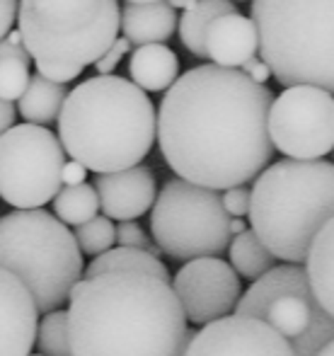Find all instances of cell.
I'll list each match as a JSON object with an SVG mask.
<instances>
[{
	"mask_svg": "<svg viewBox=\"0 0 334 356\" xmlns=\"http://www.w3.org/2000/svg\"><path fill=\"white\" fill-rule=\"evenodd\" d=\"M274 92L240 68L197 66L174 80L158 112L160 153L177 177L211 189L257 179L269 168Z\"/></svg>",
	"mask_w": 334,
	"mask_h": 356,
	"instance_id": "6da1fadb",
	"label": "cell"
},
{
	"mask_svg": "<svg viewBox=\"0 0 334 356\" xmlns=\"http://www.w3.org/2000/svg\"><path fill=\"white\" fill-rule=\"evenodd\" d=\"M68 318L76 356H179L194 337L174 286L146 272L85 277Z\"/></svg>",
	"mask_w": 334,
	"mask_h": 356,
	"instance_id": "7a4b0ae2",
	"label": "cell"
},
{
	"mask_svg": "<svg viewBox=\"0 0 334 356\" xmlns=\"http://www.w3.org/2000/svg\"><path fill=\"white\" fill-rule=\"evenodd\" d=\"M58 138L87 170L117 172L141 165L151 153L158 114L141 85L99 73L68 95L58 117Z\"/></svg>",
	"mask_w": 334,
	"mask_h": 356,
	"instance_id": "3957f363",
	"label": "cell"
},
{
	"mask_svg": "<svg viewBox=\"0 0 334 356\" xmlns=\"http://www.w3.org/2000/svg\"><path fill=\"white\" fill-rule=\"evenodd\" d=\"M334 218V163L286 158L252 187L250 225L283 262L306 264L317 233Z\"/></svg>",
	"mask_w": 334,
	"mask_h": 356,
	"instance_id": "277c9868",
	"label": "cell"
},
{
	"mask_svg": "<svg viewBox=\"0 0 334 356\" xmlns=\"http://www.w3.org/2000/svg\"><path fill=\"white\" fill-rule=\"evenodd\" d=\"M259 56L283 88L334 92V0H252Z\"/></svg>",
	"mask_w": 334,
	"mask_h": 356,
	"instance_id": "5b68a950",
	"label": "cell"
},
{
	"mask_svg": "<svg viewBox=\"0 0 334 356\" xmlns=\"http://www.w3.org/2000/svg\"><path fill=\"white\" fill-rule=\"evenodd\" d=\"M56 213L17 209L0 220V267L12 272L42 313L61 308L83 282V250Z\"/></svg>",
	"mask_w": 334,
	"mask_h": 356,
	"instance_id": "8992f818",
	"label": "cell"
},
{
	"mask_svg": "<svg viewBox=\"0 0 334 356\" xmlns=\"http://www.w3.org/2000/svg\"><path fill=\"white\" fill-rule=\"evenodd\" d=\"M17 27L34 61L94 66L117 42V0H19Z\"/></svg>",
	"mask_w": 334,
	"mask_h": 356,
	"instance_id": "52a82bcc",
	"label": "cell"
},
{
	"mask_svg": "<svg viewBox=\"0 0 334 356\" xmlns=\"http://www.w3.org/2000/svg\"><path fill=\"white\" fill-rule=\"evenodd\" d=\"M231 220L233 216L223 207L218 189L177 177L158 194L151 230L165 257L189 262L197 257H221L231 250Z\"/></svg>",
	"mask_w": 334,
	"mask_h": 356,
	"instance_id": "ba28073f",
	"label": "cell"
},
{
	"mask_svg": "<svg viewBox=\"0 0 334 356\" xmlns=\"http://www.w3.org/2000/svg\"><path fill=\"white\" fill-rule=\"evenodd\" d=\"M235 313L254 315L291 339L298 356H317L334 339V318L312 293L303 264H276L242 293Z\"/></svg>",
	"mask_w": 334,
	"mask_h": 356,
	"instance_id": "9c48e42d",
	"label": "cell"
},
{
	"mask_svg": "<svg viewBox=\"0 0 334 356\" xmlns=\"http://www.w3.org/2000/svg\"><path fill=\"white\" fill-rule=\"evenodd\" d=\"M63 148L42 124L24 122L0 138V197L15 209H42L63 184Z\"/></svg>",
	"mask_w": 334,
	"mask_h": 356,
	"instance_id": "30bf717a",
	"label": "cell"
},
{
	"mask_svg": "<svg viewBox=\"0 0 334 356\" xmlns=\"http://www.w3.org/2000/svg\"><path fill=\"white\" fill-rule=\"evenodd\" d=\"M269 131L288 158H325L334 150V92L317 85L286 88L272 104Z\"/></svg>",
	"mask_w": 334,
	"mask_h": 356,
	"instance_id": "8fae6325",
	"label": "cell"
},
{
	"mask_svg": "<svg viewBox=\"0 0 334 356\" xmlns=\"http://www.w3.org/2000/svg\"><path fill=\"white\" fill-rule=\"evenodd\" d=\"M172 286L177 291L187 320L199 327L233 315L242 298L237 272L221 257L189 259L174 274Z\"/></svg>",
	"mask_w": 334,
	"mask_h": 356,
	"instance_id": "7c38bea8",
	"label": "cell"
},
{
	"mask_svg": "<svg viewBox=\"0 0 334 356\" xmlns=\"http://www.w3.org/2000/svg\"><path fill=\"white\" fill-rule=\"evenodd\" d=\"M184 356H298L291 339L254 315L233 313L203 325L189 339Z\"/></svg>",
	"mask_w": 334,
	"mask_h": 356,
	"instance_id": "4fadbf2b",
	"label": "cell"
},
{
	"mask_svg": "<svg viewBox=\"0 0 334 356\" xmlns=\"http://www.w3.org/2000/svg\"><path fill=\"white\" fill-rule=\"evenodd\" d=\"M0 310H3V337H0V356H32L39 334V305L32 291L12 272L0 277Z\"/></svg>",
	"mask_w": 334,
	"mask_h": 356,
	"instance_id": "5bb4252c",
	"label": "cell"
},
{
	"mask_svg": "<svg viewBox=\"0 0 334 356\" xmlns=\"http://www.w3.org/2000/svg\"><path fill=\"white\" fill-rule=\"evenodd\" d=\"M92 184L99 194L104 216L114 220H136L148 209H153L158 199L156 177L143 165L117 172H99Z\"/></svg>",
	"mask_w": 334,
	"mask_h": 356,
	"instance_id": "9a60e30c",
	"label": "cell"
},
{
	"mask_svg": "<svg viewBox=\"0 0 334 356\" xmlns=\"http://www.w3.org/2000/svg\"><path fill=\"white\" fill-rule=\"evenodd\" d=\"M208 58L218 66L240 68L245 61L257 56L259 29L252 17L235 13H226L216 17L206 34Z\"/></svg>",
	"mask_w": 334,
	"mask_h": 356,
	"instance_id": "2e32d148",
	"label": "cell"
},
{
	"mask_svg": "<svg viewBox=\"0 0 334 356\" xmlns=\"http://www.w3.org/2000/svg\"><path fill=\"white\" fill-rule=\"evenodd\" d=\"M177 8L165 0L156 3H126L122 10L124 37L131 44H156L167 42L177 29Z\"/></svg>",
	"mask_w": 334,
	"mask_h": 356,
	"instance_id": "e0dca14e",
	"label": "cell"
},
{
	"mask_svg": "<svg viewBox=\"0 0 334 356\" xmlns=\"http://www.w3.org/2000/svg\"><path fill=\"white\" fill-rule=\"evenodd\" d=\"M128 73L136 85H141L146 92H167L179 78L177 54L162 42L141 44L131 54Z\"/></svg>",
	"mask_w": 334,
	"mask_h": 356,
	"instance_id": "ac0fdd59",
	"label": "cell"
},
{
	"mask_svg": "<svg viewBox=\"0 0 334 356\" xmlns=\"http://www.w3.org/2000/svg\"><path fill=\"white\" fill-rule=\"evenodd\" d=\"M68 95L71 92H68L63 83L49 80L42 73H37L32 75V83L24 90V95L17 99V109L24 122L49 127V124L58 122Z\"/></svg>",
	"mask_w": 334,
	"mask_h": 356,
	"instance_id": "d6986e66",
	"label": "cell"
},
{
	"mask_svg": "<svg viewBox=\"0 0 334 356\" xmlns=\"http://www.w3.org/2000/svg\"><path fill=\"white\" fill-rule=\"evenodd\" d=\"M235 0H194L179 17V39L184 49L197 58H208L206 34L216 17L235 13Z\"/></svg>",
	"mask_w": 334,
	"mask_h": 356,
	"instance_id": "ffe728a7",
	"label": "cell"
},
{
	"mask_svg": "<svg viewBox=\"0 0 334 356\" xmlns=\"http://www.w3.org/2000/svg\"><path fill=\"white\" fill-rule=\"evenodd\" d=\"M308 277L312 293L322 303V308L334 318V218L327 220L325 228L317 233L306 259Z\"/></svg>",
	"mask_w": 334,
	"mask_h": 356,
	"instance_id": "44dd1931",
	"label": "cell"
},
{
	"mask_svg": "<svg viewBox=\"0 0 334 356\" xmlns=\"http://www.w3.org/2000/svg\"><path fill=\"white\" fill-rule=\"evenodd\" d=\"M107 272H146V274H156L162 282L172 284L169 282L167 267L160 262L158 254L141 248H126V245H119V248H112L99 254V257H94L87 264V269H85V277H97V274H107Z\"/></svg>",
	"mask_w": 334,
	"mask_h": 356,
	"instance_id": "7402d4cb",
	"label": "cell"
},
{
	"mask_svg": "<svg viewBox=\"0 0 334 356\" xmlns=\"http://www.w3.org/2000/svg\"><path fill=\"white\" fill-rule=\"evenodd\" d=\"M29 56L32 54L24 47L19 29L3 37V47H0V97L3 99H19L29 88L32 83Z\"/></svg>",
	"mask_w": 334,
	"mask_h": 356,
	"instance_id": "603a6c76",
	"label": "cell"
},
{
	"mask_svg": "<svg viewBox=\"0 0 334 356\" xmlns=\"http://www.w3.org/2000/svg\"><path fill=\"white\" fill-rule=\"evenodd\" d=\"M231 264L242 279H252L257 282L267 272L276 267V254L264 245V240L257 235V230L250 228L245 233L235 235L231 243Z\"/></svg>",
	"mask_w": 334,
	"mask_h": 356,
	"instance_id": "cb8c5ba5",
	"label": "cell"
},
{
	"mask_svg": "<svg viewBox=\"0 0 334 356\" xmlns=\"http://www.w3.org/2000/svg\"><path fill=\"white\" fill-rule=\"evenodd\" d=\"M102 209L94 184H66L53 199V213L68 225H81Z\"/></svg>",
	"mask_w": 334,
	"mask_h": 356,
	"instance_id": "d4e9b609",
	"label": "cell"
},
{
	"mask_svg": "<svg viewBox=\"0 0 334 356\" xmlns=\"http://www.w3.org/2000/svg\"><path fill=\"white\" fill-rule=\"evenodd\" d=\"M37 352L47 356H76L71 342V318H68V310L56 308L51 313H44L42 323H39Z\"/></svg>",
	"mask_w": 334,
	"mask_h": 356,
	"instance_id": "484cf974",
	"label": "cell"
},
{
	"mask_svg": "<svg viewBox=\"0 0 334 356\" xmlns=\"http://www.w3.org/2000/svg\"><path fill=\"white\" fill-rule=\"evenodd\" d=\"M112 220L114 218H109V216H94V218L76 225V238L83 254L99 257L102 252L112 250V245L117 243V225Z\"/></svg>",
	"mask_w": 334,
	"mask_h": 356,
	"instance_id": "4316f807",
	"label": "cell"
},
{
	"mask_svg": "<svg viewBox=\"0 0 334 356\" xmlns=\"http://www.w3.org/2000/svg\"><path fill=\"white\" fill-rule=\"evenodd\" d=\"M117 245H126V248H141V250H148V252H153V254L162 252L160 245L153 243V240L146 235V230H143L138 223H133V220H119V225H117Z\"/></svg>",
	"mask_w": 334,
	"mask_h": 356,
	"instance_id": "83f0119b",
	"label": "cell"
},
{
	"mask_svg": "<svg viewBox=\"0 0 334 356\" xmlns=\"http://www.w3.org/2000/svg\"><path fill=\"white\" fill-rule=\"evenodd\" d=\"M223 207H226V211L231 213L233 218H235V216H250L252 189H247L245 184L223 189Z\"/></svg>",
	"mask_w": 334,
	"mask_h": 356,
	"instance_id": "f1b7e54d",
	"label": "cell"
},
{
	"mask_svg": "<svg viewBox=\"0 0 334 356\" xmlns=\"http://www.w3.org/2000/svg\"><path fill=\"white\" fill-rule=\"evenodd\" d=\"M37 66V73H42L44 78L49 80H56V83H71L76 80L78 75L83 73L81 66H71V63H56V61H34Z\"/></svg>",
	"mask_w": 334,
	"mask_h": 356,
	"instance_id": "f546056e",
	"label": "cell"
},
{
	"mask_svg": "<svg viewBox=\"0 0 334 356\" xmlns=\"http://www.w3.org/2000/svg\"><path fill=\"white\" fill-rule=\"evenodd\" d=\"M128 51H131V42H128L126 37H124V39H117V42H114L112 47H109L107 51L102 54V58H99V61L94 63L97 73H102V75L114 73V71H117L119 63H122V58L126 56Z\"/></svg>",
	"mask_w": 334,
	"mask_h": 356,
	"instance_id": "4dcf8cb0",
	"label": "cell"
},
{
	"mask_svg": "<svg viewBox=\"0 0 334 356\" xmlns=\"http://www.w3.org/2000/svg\"><path fill=\"white\" fill-rule=\"evenodd\" d=\"M19 19V0H0V34L8 37Z\"/></svg>",
	"mask_w": 334,
	"mask_h": 356,
	"instance_id": "1f68e13d",
	"label": "cell"
},
{
	"mask_svg": "<svg viewBox=\"0 0 334 356\" xmlns=\"http://www.w3.org/2000/svg\"><path fill=\"white\" fill-rule=\"evenodd\" d=\"M240 71H242V73H247L252 80H257V83H267V80L274 75V73H272V66H269V63L264 61L262 56H259V58H257V56H252L250 61L242 63Z\"/></svg>",
	"mask_w": 334,
	"mask_h": 356,
	"instance_id": "d6a6232c",
	"label": "cell"
},
{
	"mask_svg": "<svg viewBox=\"0 0 334 356\" xmlns=\"http://www.w3.org/2000/svg\"><path fill=\"white\" fill-rule=\"evenodd\" d=\"M87 177V165H83L81 160L71 158L63 168V184H83Z\"/></svg>",
	"mask_w": 334,
	"mask_h": 356,
	"instance_id": "836d02e7",
	"label": "cell"
},
{
	"mask_svg": "<svg viewBox=\"0 0 334 356\" xmlns=\"http://www.w3.org/2000/svg\"><path fill=\"white\" fill-rule=\"evenodd\" d=\"M17 99H3L0 104V129L8 131V129L15 127V117H17Z\"/></svg>",
	"mask_w": 334,
	"mask_h": 356,
	"instance_id": "e575fe53",
	"label": "cell"
},
{
	"mask_svg": "<svg viewBox=\"0 0 334 356\" xmlns=\"http://www.w3.org/2000/svg\"><path fill=\"white\" fill-rule=\"evenodd\" d=\"M231 230H233V235L245 233V230H247V223L242 220V216H235V218L231 220Z\"/></svg>",
	"mask_w": 334,
	"mask_h": 356,
	"instance_id": "d590c367",
	"label": "cell"
},
{
	"mask_svg": "<svg viewBox=\"0 0 334 356\" xmlns=\"http://www.w3.org/2000/svg\"><path fill=\"white\" fill-rule=\"evenodd\" d=\"M167 3L172 5V8H177V10H179V8H182V10H187L189 5L194 3V0H167Z\"/></svg>",
	"mask_w": 334,
	"mask_h": 356,
	"instance_id": "8d00e7d4",
	"label": "cell"
},
{
	"mask_svg": "<svg viewBox=\"0 0 334 356\" xmlns=\"http://www.w3.org/2000/svg\"><path fill=\"white\" fill-rule=\"evenodd\" d=\"M317 356H334V339H330V342L320 349V354H317Z\"/></svg>",
	"mask_w": 334,
	"mask_h": 356,
	"instance_id": "74e56055",
	"label": "cell"
},
{
	"mask_svg": "<svg viewBox=\"0 0 334 356\" xmlns=\"http://www.w3.org/2000/svg\"><path fill=\"white\" fill-rule=\"evenodd\" d=\"M126 3H156V0H126Z\"/></svg>",
	"mask_w": 334,
	"mask_h": 356,
	"instance_id": "f35d334b",
	"label": "cell"
},
{
	"mask_svg": "<svg viewBox=\"0 0 334 356\" xmlns=\"http://www.w3.org/2000/svg\"><path fill=\"white\" fill-rule=\"evenodd\" d=\"M32 356H47V354H32Z\"/></svg>",
	"mask_w": 334,
	"mask_h": 356,
	"instance_id": "ab89813d",
	"label": "cell"
},
{
	"mask_svg": "<svg viewBox=\"0 0 334 356\" xmlns=\"http://www.w3.org/2000/svg\"><path fill=\"white\" fill-rule=\"evenodd\" d=\"M194 332H197V330H194ZM184 352H187V349H184ZM184 352H182V354H179V356H184Z\"/></svg>",
	"mask_w": 334,
	"mask_h": 356,
	"instance_id": "60d3db41",
	"label": "cell"
},
{
	"mask_svg": "<svg viewBox=\"0 0 334 356\" xmlns=\"http://www.w3.org/2000/svg\"><path fill=\"white\" fill-rule=\"evenodd\" d=\"M237 3H245V0H237Z\"/></svg>",
	"mask_w": 334,
	"mask_h": 356,
	"instance_id": "b9f144b4",
	"label": "cell"
}]
</instances>
